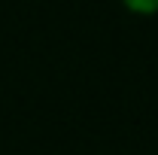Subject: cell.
I'll list each match as a JSON object with an SVG mask.
<instances>
[{
    "mask_svg": "<svg viewBox=\"0 0 158 155\" xmlns=\"http://www.w3.org/2000/svg\"><path fill=\"white\" fill-rule=\"evenodd\" d=\"M122 6L134 15H158V0H122Z\"/></svg>",
    "mask_w": 158,
    "mask_h": 155,
    "instance_id": "cell-1",
    "label": "cell"
}]
</instances>
